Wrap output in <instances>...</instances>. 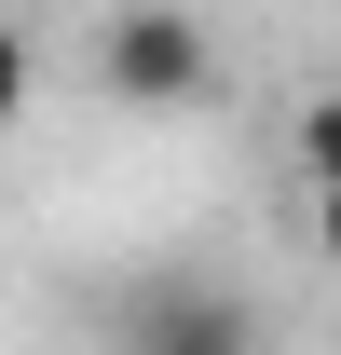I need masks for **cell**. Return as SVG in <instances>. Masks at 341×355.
<instances>
[{"label":"cell","instance_id":"277c9868","mask_svg":"<svg viewBox=\"0 0 341 355\" xmlns=\"http://www.w3.org/2000/svg\"><path fill=\"white\" fill-rule=\"evenodd\" d=\"M28 96H42V55H28V28H0V123H14Z\"/></svg>","mask_w":341,"mask_h":355},{"label":"cell","instance_id":"6da1fadb","mask_svg":"<svg viewBox=\"0 0 341 355\" xmlns=\"http://www.w3.org/2000/svg\"><path fill=\"white\" fill-rule=\"evenodd\" d=\"M110 355H273V328L232 273H137L110 287Z\"/></svg>","mask_w":341,"mask_h":355},{"label":"cell","instance_id":"5b68a950","mask_svg":"<svg viewBox=\"0 0 341 355\" xmlns=\"http://www.w3.org/2000/svg\"><path fill=\"white\" fill-rule=\"evenodd\" d=\"M314 260H341V191H314Z\"/></svg>","mask_w":341,"mask_h":355},{"label":"cell","instance_id":"3957f363","mask_svg":"<svg viewBox=\"0 0 341 355\" xmlns=\"http://www.w3.org/2000/svg\"><path fill=\"white\" fill-rule=\"evenodd\" d=\"M287 150H300V191H341V96H314V110H300Z\"/></svg>","mask_w":341,"mask_h":355},{"label":"cell","instance_id":"7a4b0ae2","mask_svg":"<svg viewBox=\"0 0 341 355\" xmlns=\"http://www.w3.org/2000/svg\"><path fill=\"white\" fill-rule=\"evenodd\" d=\"M96 83L123 96V110H191V96L218 83V42L191 0H123L110 28H96Z\"/></svg>","mask_w":341,"mask_h":355}]
</instances>
